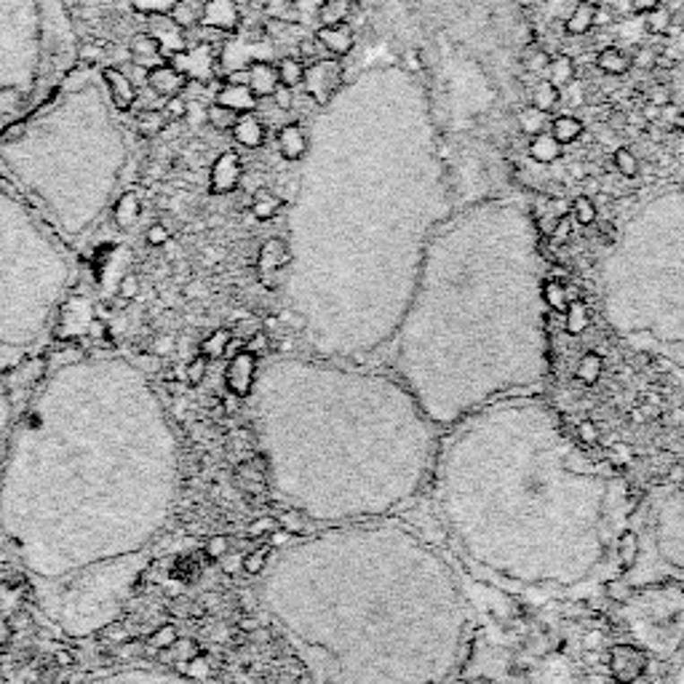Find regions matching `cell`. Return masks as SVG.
I'll list each match as a JSON object with an SVG mask.
<instances>
[{
  "instance_id": "cell-1",
  "label": "cell",
  "mask_w": 684,
  "mask_h": 684,
  "mask_svg": "<svg viewBox=\"0 0 684 684\" xmlns=\"http://www.w3.org/2000/svg\"><path fill=\"white\" fill-rule=\"evenodd\" d=\"M428 489L463 561L514 596H585L639 550L626 476L583 449L538 394L449 425Z\"/></svg>"
},
{
  "instance_id": "cell-8",
  "label": "cell",
  "mask_w": 684,
  "mask_h": 684,
  "mask_svg": "<svg viewBox=\"0 0 684 684\" xmlns=\"http://www.w3.org/2000/svg\"><path fill=\"white\" fill-rule=\"evenodd\" d=\"M647 653H642L639 647H631V645H618L612 647L610 653V671H612V680L620 684L636 682L645 671H647Z\"/></svg>"
},
{
  "instance_id": "cell-13",
  "label": "cell",
  "mask_w": 684,
  "mask_h": 684,
  "mask_svg": "<svg viewBox=\"0 0 684 684\" xmlns=\"http://www.w3.org/2000/svg\"><path fill=\"white\" fill-rule=\"evenodd\" d=\"M316 38L324 46V51L334 59H342L353 51V30H351L348 22L332 24V27H318Z\"/></svg>"
},
{
  "instance_id": "cell-15",
  "label": "cell",
  "mask_w": 684,
  "mask_h": 684,
  "mask_svg": "<svg viewBox=\"0 0 684 684\" xmlns=\"http://www.w3.org/2000/svg\"><path fill=\"white\" fill-rule=\"evenodd\" d=\"M249 89H252V94L257 97V100H268V97H273V91L281 86V81H278V67H275L273 62H268V59H255L249 67Z\"/></svg>"
},
{
  "instance_id": "cell-6",
  "label": "cell",
  "mask_w": 684,
  "mask_h": 684,
  "mask_svg": "<svg viewBox=\"0 0 684 684\" xmlns=\"http://www.w3.org/2000/svg\"><path fill=\"white\" fill-rule=\"evenodd\" d=\"M647 546L655 561L684 577V484L669 489L650 514Z\"/></svg>"
},
{
  "instance_id": "cell-31",
  "label": "cell",
  "mask_w": 684,
  "mask_h": 684,
  "mask_svg": "<svg viewBox=\"0 0 684 684\" xmlns=\"http://www.w3.org/2000/svg\"><path fill=\"white\" fill-rule=\"evenodd\" d=\"M278 81L281 86H289V89H297L302 86V78H305V65L297 59V56H283L278 59Z\"/></svg>"
},
{
  "instance_id": "cell-11",
  "label": "cell",
  "mask_w": 684,
  "mask_h": 684,
  "mask_svg": "<svg viewBox=\"0 0 684 684\" xmlns=\"http://www.w3.org/2000/svg\"><path fill=\"white\" fill-rule=\"evenodd\" d=\"M144 81H147L150 91L158 94L160 100L177 97V94H182V91L187 89V75L177 73V70H174L171 65H166V62L158 65V67H152V70H147Z\"/></svg>"
},
{
  "instance_id": "cell-18",
  "label": "cell",
  "mask_w": 684,
  "mask_h": 684,
  "mask_svg": "<svg viewBox=\"0 0 684 684\" xmlns=\"http://www.w3.org/2000/svg\"><path fill=\"white\" fill-rule=\"evenodd\" d=\"M233 137L241 147L257 150L265 144V124L255 113H244V116H238V121L233 126Z\"/></svg>"
},
{
  "instance_id": "cell-16",
  "label": "cell",
  "mask_w": 684,
  "mask_h": 684,
  "mask_svg": "<svg viewBox=\"0 0 684 684\" xmlns=\"http://www.w3.org/2000/svg\"><path fill=\"white\" fill-rule=\"evenodd\" d=\"M214 102H220V105H225V108H230V110H236L238 116H244V113H255L260 100L252 94V89H249V86L225 83V86L217 91V100H214Z\"/></svg>"
},
{
  "instance_id": "cell-44",
  "label": "cell",
  "mask_w": 684,
  "mask_h": 684,
  "mask_svg": "<svg viewBox=\"0 0 684 684\" xmlns=\"http://www.w3.org/2000/svg\"><path fill=\"white\" fill-rule=\"evenodd\" d=\"M273 102L278 110L289 113V110L294 108V89H289V86H278V89L273 91Z\"/></svg>"
},
{
  "instance_id": "cell-3",
  "label": "cell",
  "mask_w": 684,
  "mask_h": 684,
  "mask_svg": "<svg viewBox=\"0 0 684 684\" xmlns=\"http://www.w3.org/2000/svg\"><path fill=\"white\" fill-rule=\"evenodd\" d=\"M275 492L340 527L391 519L428 489L438 425L394 375L329 359H281L257 380Z\"/></svg>"
},
{
  "instance_id": "cell-21",
  "label": "cell",
  "mask_w": 684,
  "mask_h": 684,
  "mask_svg": "<svg viewBox=\"0 0 684 684\" xmlns=\"http://www.w3.org/2000/svg\"><path fill=\"white\" fill-rule=\"evenodd\" d=\"M561 147H564V144H558L550 132H543V134H535V137L530 139L527 152H530V158L538 160V163H553V160L561 158V152H564Z\"/></svg>"
},
{
  "instance_id": "cell-29",
  "label": "cell",
  "mask_w": 684,
  "mask_h": 684,
  "mask_svg": "<svg viewBox=\"0 0 684 684\" xmlns=\"http://www.w3.org/2000/svg\"><path fill=\"white\" fill-rule=\"evenodd\" d=\"M558 91L561 89H567V86H572V81H575V62L569 59V56H556V59H550L548 62V78Z\"/></svg>"
},
{
  "instance_id": "cell-25",
  "label": "cell",
  "mask_w": 684,
  "mask_h": 684,
  "mask_svg": "<svg viewBox=\"0 0 684 684\" xmlns=\"http://www.w3.org/2000/svg\"><path fill=\"white\" fill-rule=\"evenodd\" d=\"M134 126H137L139 137H158V134L169 126V116H166L163 110H158V108L139 110Z\"/></svg>"
},
{
  "instance_id": "cell-39",
  "label": "cell",
  "mask_w": 684,
  "mask_h": 684,
  "mask_svg": "<svg viewBox=\"0 0 684 684\" xmlns=\"http://www.w3.org/2000/svg\"><path fill=\"white\" fill-rule=\"evenodd\" d=\"M318 48H324V46L318 43V38H302V40H299V56H297V59L307 67V65L324 59V56H318Z\"/></svg>"
},
{
  "instance_id": "cell-12",
  "label": "cell",
  "mask_w": 684,
  "mask_h": 684,
  "mask_svg": "<svg viewBox=\"0 0 684 684\" xmlns=\"http://www.w3.org/2000/svg\"><path fill=\"white\" fill-rule=\"evenodd\" d=\"M129 51H132V62L142 67V70H152L158 65L166 62V54H163V43L150 35V32H137L129 43Z\"/></svg>"
},
{
  "instance_id": "cell-2",
  "label": "cell",
  "mask_w": 684,
  "mask_h": 684,
  "mask_svg": "<svg viewBox=\"0 0 684 684\" xmlns=\"http://www.w3.org/2000/svg\"><path fill=\"white\" fill-rule=\"evenodd\" d=\"M263 596L313 684H455L468 655L471 610L455 569L388 519L281 550Z\"/></svg>"
},
{
  "instance_id": "cell-38",
  "label": "cell",
  "mask_w": 684,
  "mask_h": 684,
  "mask_svg": "<svg viewBox=\"0 0 684 684\" xmlns=\"http://www.w3.org/2000/svg\"><path fill=\"white\" fill-rule=\"evenodd\" d=\"M585 324H588V310H585V305H583V302H572V305L567 307V326H569V332L577 334Z\"/></svg>"
},
{
  "instance_id": "cell-49",
  "label": "cell",
  "mask_w": 684,
  "mask_h": 684,
  "mask_svg": "<svg viewBox=\"0 0 684 684\" xmlns=\"http://www.w3.org/2000/svg\"><path fill=\"white\" fill-rule=\"evenodd\" d=\"M655 5H661V0H631L634 13H647V11H653Z\"/></svg>"
},
{
  "instance_id": "cell-33",
  "label": "cell",
  "mask_w": 684,
  "mask_h": 684,
  "mask_svg": "<svg viewBox=\"0 0 684 684\" xmlns=\"http://www.w3.org/2000/svg\"><path fill=\"white\" fill-rule=\"evenodd\" d=\"M519 129L524 132V134H530V137H535V134H543L550 129V121H548V113L543 110H538V108H524V110H519Z\"/></svg>"
},
{
  "instance_id": "cell-51",
  "label": "cell",
  "mask_w": 684,
  "mask_h": 684,
  "mask_svg": "<svg viewBox=\"0 0 684 684\" xmlns=\"http://www.w3.org/2000/svg\"><path fill=\"white\" fill-rule=\"evenodd\" d=\"M645 118H647V121H658V118H661V108H658V105H653V102H650V105H645Z\"/></svg>"
},
{
  "instance_id": "cell-9",
  "label": "cell",
  "mask_w": 684,
  "mask_h": 684,
  "mask_svg": "<svg viewBox=\"0 0 684 684\" xmlns=\"http://www.w3.org/2000/svg\"><path fill=\"white\" fill-rule=\"evenodd\" d=\"M238 24H241V11L236 0H203L201 27L228 35V32H236Z\"/></svg>"
},
{
  "instance_id": "cell-35",
  "label": "cell",
  "mask_w": 684,
  "mask_h": 684,
  "mask_svg": "<svg viewBox=\"0 0 684 684\" xmlns=\"http://www.w3.org/2000/svg\"><path fill=\"white\" fill-rule=\"evenodd\" d=\"M645 19H647L645 27H647V32H653V35H666V32L671 30V22H674L671 11L663 8V5H655L653 11H647Z\"/></svg>"
},
{
  "instance_id": "cell-22",
  "label": "cell",
  "mask_w": 684,
  "mask_h": 684,
  "mask_svg": "<svg viewBox=\"0 0 684 684\" xmlns=\"http://www.w3.org/2000/svg\"><path fill=\"white\" fill-rule=\"evenodd\" d=\"M596 67L607 75H626L631 70V56L626 51L610 46V48H602L596 54Z\"/></svg>"
},
{
  "instance_id": "cell-46",
  "label": "cell",
  "mask_w": 684,
  "mask_h": 684,
  "mask_svg": "<svg viewBox=\"0 0 684 684\" xmlns=\"http://www.w3.org/2000/svg\"><path fill=\"white\" fill-rule=\"evenodd\" d=\"M655 62H658V56L650 48H645V46L636 48V54L631 56V65H636V67H653Z\"/></svg>"
},
{
  "instance_id": "cell-10",
  "label": "cell",
  "mask_w": 684,
  "mask_h": 684,
  "mask_svg": "<svg viewBox=\"0 0 684 684\" xmlns=\"http://www.w3.org/2000/svg\"><path fill=\"white\" fill-rule=\"evenodd\" d=\"M241 177H244V166H241V158H238V152H233V150H228V152H222L217 160H214V166H212V190L214 193H233L236 187H238V182H241Z\"/></svg>"
},
{
  "instance_id": "cell-5",
  "label": "cell",
  "mask_w": 684,
  "mask_h": 684,
  "mask_svg": "<svg viewBox=\"0 0 684 684\" xmlns=\"http://www.w3.org/2000/svg\"><path fill=\"white\" fill-rule=\"evenodd\" d=\"M604 316L618 337L684 375V241H642L604 283Z\"/></svg>"
},
{
  "instance_id": "cell-32",
  "label": "cell",
  "mask_w": 684,
  "mask_h": 684,
  "mask_svg": "<svg viewBox=\"0 0 684 684\" xmlns=\"http://www.w3.org/2000/svg\"><path fill=\"white\" fill-rule=\"evenodd\" d=\"M558 100H561V91L550 81L543 78V81L535 83V89H532V108H538V110H543V113L550 116L556 110Z\"/></svg>"
},
{
  "instance_id": "cell-53",
  "label": "cell",
  "mask_w": 684,
  "mask_h": 684,
  "mask_svg": "<svg viewBox=\"0 0 684 684\" xmlns=\"http://www.w3.org/2000/svg\"><path fill=\"white\" fill-rule=\"evenodd\" d=\"M588 3H593V5H596V3H599V0H588Z\"/></svg>"
},
{
  "instance_id": "cell-14",
  "label": "cell",
  "mask_w": 684,
  "mask_h": 684,
  "mask_svg": "<svg viewBox=\"0 0 684 684\" xmlns=\"http://www.w3.org/2000/svg\"><path fill=\"white\" fill-rule=\"evenodd\" d=\"M102 78H105V83H108V91H110V97H113V105H116L118 110H132L134 102H137V86H134V81H132L126 73H121L118 67H105Z\"/></svg>"
},
{
  "instance_id": "cell-4",
  "label": "cell",
  "mask_w": 684,
  "mask_h": 684,
  "mask_svg": "<svg viewBox=\"0 0 684 684\" xmlns=\"http://www.w3.org/2000/svg\"><path fill=\"white\" fill-rule=\"evenodd\" d=\"M532 263L535 255L489 238L446 244L417 275L385 351L394 375L438 428L543 388L550 375L546 281Z\"/></svg>"
},
{
  "instance_id": "cell-34",
  "label": "cell",
  "mask_w": 684,
  "mask_h": 684,
  "mask_svg": "<svg viewBox=\"0 0 684 684\" xmlns=\"http://www.w3.org/2000/svg\"><path fill=\"white\" fill-rule=\"evenodd\" d=\"M265 11L273 22H283V24L299 22V0H268Z\"/></svg>"
},
{
  "instance_id": "cell-17",
  "label": "cell",
  "mask_w": 684,
  "mask_h": 684,
  "mask_svg": "<svg viewBox=\"0 0 684 684\" xmlns=\"http://www.w3.org/2000/svg\"><path fill=\"white\" fill-rule=\"evenodd\" d=\"M275 139H278V152L286 160H299L307 150V134L299 124H283Z\"/></svg>"
},
{
  "instance_id": "cell-40",
  "label": "cell",
  "mask_w": 684,
  "mask_h": 684,
  "mask_svg": "<svg viewBox=\"0 0 684 684\" xmlns=\"http://www.w3.org/2000/svg\"><path fill=\"white\" fill-rule=\"evenodd\" d=\"M163 113L169 116V121H182V118H185V113H187V102H185V97H182V94L169 97V100H166V105H163Z\"/></svg>"
},
{
  "instance_id": "cell-28",
  "label": "cell",
  "mask_w": 684,
  "mask_h": 684,
  "mask_svg": "<svg viewBox=\"0 0 684 684\" xmlns=\"http://www.w3.org/2000/svg\"><path fill=\"white\" fill-rule=\"evenodd\" d=\"M281 206H283V198L275 195L273 190H265V187L257 190L255 198H252V214L257 220H273L275 214L281 212Z\"/></svg>"
},
{
  "instance_id": "cell-23",
  "label": "cell",
  "mask_w": 684,
  "mask_h": 684,
  "mask_svg": "<svg viewBox=\"0 0 684 684\" xmlns=\"http://www.w3.org/2000/svg\"><path fill=\"white\" fill-rule=\"evenodd\" d=\"M291 265V249L281 241V238H271L263 252H260V268L263 271H278Z\"/></svg>"
},
{
  "instance_id": "cell-37",
  "label": "cell",
  "mask_w": 684,
  "mask_h": 684,
  "mask_svg": "<svg viewBox=\"0 0 684 684\" xmlns=\"http://www.w3.org/2000/svg\"><path fill=\"white\" fill-rule=\"evenodd\" d=\"M596 203H593V198L591 195H577L575 201H572V217H575V222H580V225H593L596 222Z\"/></svg>"
},
{
  "instance_id": "cell-30",
  "label": "cell",
  "mask_w": 684,
  "mask_h": 684,
  "mask_svg": "<svg viewBox=\"0 0 684 684\" xmlns=\"http://www.w3.org/2000/svg\"><path fill=\"white\" fill-rule=\"evenodd\" d=\"M236 121H238V113H236V110H230V108H225V105H220V102L206 105V126H212V129H217V132H233Z\"/></svg>"
},
{
  "instance_id": "cell-24",
  "label": "cell",
  "mask_w": 684,
  "mask_h": 684,
  "mask_svg": "<svg viewBox=\"0 0 684 684\" xmlns=\"http://www.w3.org/2000/svg\"><path fill=\"white\" fill-rule=\"evenodd\" d=\"M351 13H353V3L351 0H321L316 16H318L321 27H332V24L348 22Z\"/></svg>"
},
{
  "instance_id": "cell-47",
  "label": "cell",
  "mask_w": 684,
  "mask_h": 684,
  "mask_svg": "<svg viewBox=\"0 0 684 684\" xmlns=\"http://www.w3.org/2000/svg\"><path fill=\"white\" fill-rule=\"evenodd\" d=\"M527 62H530L527 67H530L532 73H543V70H546V65H548V62H550V59H548V56H546V51H538V54H532V56H530Z\"/></svg>"
},
{
  "instance_id": "cell-41",
  "label": "cell",
  "mask_w": 684,
  "mask_h": 684,
  "mask_svg": "<svg viewBox=\"0 0 684 684\" xmlns=\"http://www.w3.org/2000/svg\"><path fill=\"white\" fill-rule=\"evenodd\" d=\"M185 121H187L193 129H201V126H206V105H201V102H187V113H185Z\"/></svg>"
},
{
  "instance_id": "cell-7",
  "label": "cell",
  "mask_w": 684,
  "mask_h": 684,
  "mask_svg": "<svg viewBox=\"0 0 684 684\" xmlns=\"http://www.w3.org/2000/svg\"><path fill=\"white\" fill-rule=\"evenodd\" d=\"M342 81H345V67H342V62L334 59V56H324V59H318V62H313V65L305 67L302 86H305V91L310 94V100H313L316 105L324 108V105H329V102L334 100V94L340 91Z\"/></svg>"
},
{
  "instance_id": "cell-20",
  "label": "cell",
  "mask_w": 684,
  "mask_h": 684,
  "mask_svg": "<svg viewBox=\"0 0 684 684\" xmlns=\"http://www.w3.org/2000/svg\"><path fill=\"white\" fill-rule=\"evenodd\" d=\"M203 16V0H177L169 8V19L179 27V30H190L198 27Z\"/></svg>"
},
{
  "instance_id": "cell-48",
  "label": "cell",
  "mask_w": 684,
  "mask_h": 684,
  "mask_svg": "<svg viewBox=\"0 0 684 684\" xmlns=\"http://www.w3.org/2000/svg\"><path fill=\"white\" fill-rule=\"evenodd\" d=\"M669 684H684V647L677 655V663H674V671H671V682Z\"/></svg>"
},
{
  "instance_id": "cell-54",
  "label": "cell",
  "mask_w": 684,
  "mask_h": 684,
  "mask_svg": "<svg viewBox=\"0 0 684 684\" xmlns=\"http://www.w3.org/2000/svg\"><path fill=\"white\" fill-rule=\"evenodd\" d=\"M465 684H481V682H465Z\"/></svg>"
},
{
  "instance_id": "cell-50",
  "label": "cell",
  "mask_w": 684,
  "mask_h": 684,
  "mask_svg": "<svg viewBox=\"0 0 684 684\" xmlns=\"http://www.w3.org/2000/svg\"><path fill=\"white\" fill-rule=\"evenodd\" d=\"M139 283H137V275H126L124 281H121V291L126 294V297H134L137 294Z\"/></svg>"
},
{
  "instance_id": "cell-52",
  "label": "cell",
  "mask_w": 684,
  "mask_h": 684,
  "mask_svg": "<svg viewBox=\"0 0 684 684\" xmlns=\"http://www.w3.org/2000/svg\"><path fill=\"white\" fill-rule=\"evenodd\" d=\"M585 193H588V195L602 193V182H599V179H593V177H591V179H585Z\"/></svg>"
},
{
  "instance_id": "cell-42",
  "label": "cell",
  "mask_w": 684,
  "mask_h": 684,
  "mask_svg": "<svg viewBox=\"0 0 684 684\" xmlns=\"http://www.w3.org/2000/svg\"><path fill=\"white\" fill-rule=\"evenodd\" d=\"M599 369H602V359H599V356H593V353H588V356L583 359V364H580V372H577V375H580L583 380L593 383Z\"/></svg>"
},
{
  "instance_id": "cell-27",
  "label": "cell",
  "mask_w": 684,
  "mask_h": 684,
  "mask_svg": "<svg viewBox=\"0 0 684 684\" xmlns=\"http://www.w3.org/2000/svg\"><path fill=\"white\" fill-rule=\"evenodd\" d=\"M139 212H142V203H139V195L137 193H124L121 198H118V203H116V222H118V228H124V230H129L134 222L139 220Z\"/></svg>"
},
{
  "instance_id": "cell-43",
  "label": "cell",
  "mask_w": 684,
  "mask_h": 684,
  "mask_svg": "<svg viewBox=\"0 0 684 684\" xmlns=\"http://www.w3.org/2000/svg\"><path fill=\"white\" fill-rule=\"evenodd\" d=\"M596 5H602L604 11H610V16H631V0H599Z\"/></svg>"
},
{
  "instance_id": "cell-19",
  "label": "cell",
  "mask_w": 684,
  "mask_h": 684,
  "mask_svg": "<svg viewBox=\"0 0 684 684\" xmlns=\"http://www.w3.org/2000/svg\"><path fill=\"white\" fill-rule=\"evenodd\" d=\"M593 19H596V5L588 3V0H580L569 16L564 19V32L572 35V38H580V35H588L591 27H593Z\"/></svg>"
},
{
  "instance_id": "cell-26",
  "label": "cell",
  "mask_w": 684,
  "mask_h": 684,
  "mask_svg": "<svg viewBox=\"0 0 684 684\" xmlns=\"http://www.w3.org/2000/svg\"><path fill=\"white\" fill-rule=\"evenodd\" d=\"M558 144H572L577 139L583 137V121L575 118V116H558L550 121V129H548Z\"/></svg>"
},
{
  "instance_id": "cell-36",
  "label": "cell",
  "mask_w": 684,
  "mask_h": 684,
  "mask_svg": "<svg viewBox=\"0 0 684 684\" xmlns=\"http://www.w3.org/2000/svg\"><path fill=\"white\" fill-rule=\"evenodd\" d=\"M612 163H615V171L626 179H634L639 177V158L628 150V147H618L615 155H612Z\"/></svg>"
},
{
  "instance_id": "cell-45",
  "label": "cell",
  "mask_w": 684,
  "mask_h": 684,
  "mask_svg": "<svg viewBox=\"0 0 684 684\" xmlns=\"http://www.w3.org/2000/svg\"><path fill=\"white\" fill-rule=\"evenodd\" d=\"M169 241V230H166V225H150L147 228V244L150 247H160V244H166Z\"/></svg>"
}]
</instances>
